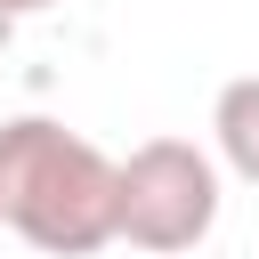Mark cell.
I'll list each match as a JSON object with an SVG mask.
<instances>
[{
    "mask_svg": "<svg viewBox=\"0 0 259 259\" xmlns=\"http://www.w3.org/2000/svg\"><path fill=\"white\" fill-rule=\"evenodd\" d=\"M0 227L49 259H89L113 243V154L49 113L0 121Z\"/></svg>",
    "mask_w": 259,
    "mask_h": 259,
    "instance_id": "6da1fadb",
    "label": "cell"
},
{
    "mask_svg": "<svg viewBox=\"0 0 259 259\" xmlns=\"http://www.w3.org/2000/svg\"><path fill=\"white\" fill-rule=\"evenodd\" d=\"M219 227V162L194 138H146L113 162V243L178 259Z\"/></svg>",
    "mask_w": 259,
    "mask_h": 259,
    "instance_id": "7a4b0ae2",
    "label": "cell"
},
{
    "mask_svg": "<svg viewBox=\"0 0 259 259\" xmlns=\"http://www.w3.org/2000/svg\"><path fill=\"white\" fill-rule=\"evenodd\" d=\"M210 138H219V162H227L243 186H259V73H243V81L219 89V105H210Z\"/></svg>",
    "mask_w": 259,
    "mask_h": 259,
    "instance_id": "3957f363",
    "label": "cell"
},
{
    "mask_svg": "<svg viewBox=\"0 0 259 259\" xmlns=\"http://www.w3.org/2000/svg\"><path fill=\"white\" fill-rule=\"evenodd\" d=\"M8 16H32V8H57V0H0Z\"/></svg>",
    "mask_w": 259,
    "mask_h": 259,
    "instance_id": "277c9868",
    "label": "cell"
},
{
    "mask_svg": "<svg viewBox=\"0 0 259 259\" xmlns=\"http://www.w3.org/2000/svg\"><path fill=\"white\" fill-rule=\"evenodd\" d=\"M8 32H16V16H8V8H0V49H8Z\"/></svg>",
    "mask_w": 259,
    "mask_h": 259,
    "instance_id": "5b68a950",
    "label": "cell"
}]
</instances>
